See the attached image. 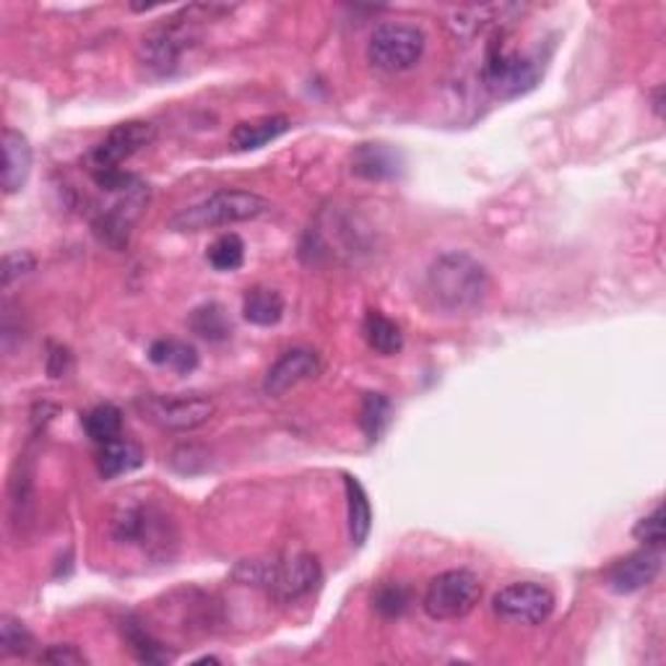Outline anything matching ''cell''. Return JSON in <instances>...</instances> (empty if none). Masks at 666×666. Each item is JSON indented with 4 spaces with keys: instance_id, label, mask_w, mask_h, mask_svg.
Returning <instances> with one entry per match:
<instances>
[{
    "instance_id": "obj_1",
    "label": "cell",
    "mask_w": 666,
    "mask_h": 666,
    "mask_svg": "<svg viewBox=\"0 0 666 666\" xmlns=\"http://www.w3.org/2000/svg\"><path fill=\"white\" fill-rule=\"evenodd\" d=\"M424 290L437 311L469 315L484 305L490 294V273L469 253L451 250L432 260Z\"/></svg>"
},
{
    "instance_id": "obj_2",
    "label": "cell",
    "mask_w": 666,
    "mask_h": 666,
    "mask_svg": "<svg viewBox=\"0 0 666 666\" xmlns=\"http://www.w3.org/2000/svg\"><path fill=\"white\" fill-rule=\"evenodd\" d=\"M232 575L245 586H260L281 601H292L318 586L320 562L307 552L284 560H243Z\"/></svg>"
},
{
    "instance_id": "obj_3",
    "label": "cell",
    "mask_w": 666,
    "mask_h": 666,
    "mask_svg": "<svg viewBox=\"0 0 666 666\" xmlns=\"http://www.w3.org/2000/svg\"><path fill=\"white\" fill-rule=\"evenodd\" d=\"M269 211L271 203L264 196L250 194V190L224 188L206 196L203 201L185 206L175 217H170L167 226L175 232H203L214 230V226L253 222V219L266 217Z\"/></svg>"
},
{
    "instance_id": "obj_4",
    "label": "cell",
    "mask_w": 666,
    "mask_h": 666,
    "mask_svg": "<svg viewBox=\"0 0 666 666\" xmlns=\"http://www.w3.org/2000/svg\"><path fill=\"white\" fill-rule=\"evenodd\" d=\"M482 81L487 92L498 100H516L521 94L531 92L539 81V68L531 58L511 50L505 45V34L500 30L492 32V43L487 45Z\"/></svg>"
},
{
    "instance_id": "obj_5",
    "label": "cell",
    "mask_w": 666,
    "mask_h": 666,
    "mask_svg": "<svg viewBox=\"0 0 666 666\" xmlns=\"http://www.w3.org/2000/svg\"><path fill=\"white\" fill-rule=\"evenodd\" d=\"M196 11L198 5L183 9L175 19L167 24L151 30L139 45L141 63L156 75H170L180 68L183 55L194 50L198 45V30H196Z\"/></svg>"
},
{
    "instance_id": "obj_6",
    "label": "cell",
    "mask_w": 666,
    "mask_h": 666,
    "mask_svg": "<svg viewBox=\"0 0 666 666\" xmlns=\"http://www.w3.org/2000/svg\"><path fill=\"white\" fill-rule=\"evenodd\" d=\"M143 420L167 432L203 428L217 414L214 398L206 394H147L136 401Z\"/></svg>"
},
{
    "instance_id": "obj_7",
    "label": "cell",
    "mask_w": 666,
    "mask_h": 666,
    "mask_svg": "<svg viewBox=\"0 0 666 666\" xmlns=\"http://www.w3.org/2000/svg\"><path fill=\"white\" fill-rule=\"evenodd\" d=\"M424 47H428V37L420 26L386 22L370 37L367 60L383 73H404L420 63Z\"/></svg>"
},
{
    "instance_id": "obj_8",
    "label": "cell",
    "mask_w": 666,
    "mask_h": 666,
    "mask_svg": "<svg viewBox=\"0 0 666 666\" xmlns=\"http://www.w3.org/2000/svg\"><path fill=\"white\" fill-rule=\"evenodd\" d=\"M482 599V581L471 570H445L430 581L422 607L430 620H461Z\"/></svg>"
},
{
    "instance_id": "obj_9",
    "label": "cell",
    "mask_w": 666,
    "mask_h": 666,
    "mask_svg": "<svg viewBox=\"0 0 666 666\" xmlns=\"http://www.w3.org/2000/svg\"><path fill=\"white\" fill-rule=\"evenodd\" d=\"M492 609L503 622L534 628L552 615L554 594L537 581H516L494 594Z\"/></svg>"
},
{
    "instance_id": "obj_10",
    "label": "cell",
    "mask_w": 666,
    "mask_h": 666,
    "mask_svg": "<svg viewBox=\"0 0 666 666\" xmlns=\"http://www.w3.org/2000/svg\"><path fill=\"white\" fill-rule=\"evenodd\" d=\"M156 130L147 120H128L115 126L92 151L94 170H115L122 162L139 154L143 147L154 141Z\"/></svg>"
},
{
    "instance_id": "obj_11",
    "label": "cell",
    "mask_w": 666,
    "mask_h": 666,
    "mask_svg": "<svg viewBox=\"0 0 666 666\" xmlns=\"http://www.w3.org/2000/svg\"><path fill=\"white\" fill-rule=\"evenodd\" d=\"M664 565L662 547H643L628 558L617 560L607 570V586L615 594H635L658 579Z\"/></svg>"
},
{
    "instance_id": "obj_12",
    "label": "cell",
    "mask_w": 666,
    "mask_h": 666,
    "mask_svg": "<svg viewBox=\"0 0 666 666\" xmlns=\"http://www.w3.org/2000/svg\"><path fill=\"white\" fill-rule=\"evenodd\" d=\"M320 375V360L313 349L294 347L287 349L264 377V390L269 396H284L287 390L297 388L300 383L313 381Z\"/></svg>"
},
{
    "instance_id": "obj_13",
    "label": "cell",
    "mask_w": 666,
    "mask_h": 666,
    "mask_svg": "<svg viewBox=\"0 0 666 666\" xmlns=\"http://www.w3.org/2000/svg\"><path fill=\"white\" fill-rule=\"evenodd\" d=\"M164 531V516L160 511L149 505H128L120 507L118 516L113 518V537L122 541V545H162Z\"/></svg>"
},
{
    "instance_id": "obj_14",
    "label": "cell",
    "mask_w": 666,
    "mask_h": 666,
    "mask_svg": "<svg viewBox=\"0 0 666 666\" xmlns=\"http://www.w3.org/2000/svg\"><path fill=\"white\" fill-rule=\"evenodd\" d=\"M32 143L22 130L5 128L3 130V173H0V183L9 196L19 194L32 175Z\"/></svg>"
},
{
    "instance_id": "obj_15",
    "label": "cell",
    "mask_w": 666,
    "mask_h": 666,
    "mask_svg": "<svg viewBox=\"0 0 666 666\" xmlns=\"http://www.w3.org/2000/svg\"><path fill=\"white\" fill-rule=\"evenodd\" d=\"M352 173L362 180H390L401 173V154L386 143H362L352 154Z\"/></svg>"
},
{
    "instance_id": "obj_16",
    "label": "cell",
    "mask_w": 666,
    "mask_h": 666,
    "mask_svg": "<svg viewBox=\"0 0 666 666\" xmlns=\"http://www.w3.org/2000/svg\"><path fill=\"white\" fill-rule=\"evenodd\" d=\"M290 128L292 122L290 118H284V115H264V118L237 122V126L232 128L230 141L237 151H256L266 147V143L281 139Z\"/></svg>"
},
{
    "instance_id": "obj_17",
    "label": "cell",
    "mask_w": 666,
    "mask_h": 666,
    "mask_svg": "<svg viewBox=\"0 0 666 666\" xmlns=\"http://www.w3.org/2000/svg\"><path fill=\"white\" fill-rule=\"evenodd\" d=\"M143 448L139 443L128 441V437H118V441H109L105 445H100L97 453V466L100 474L105 479L122 477V474H130L143 466Z\"/></svg>"
},
{
    "instance_id": "obj_18",
    "label": "cell",
    "mask_w": 666,
    "mask_h": 666,
    "mask_svg": "<svg viewBox=\"0 0 666 666\" xmlns=\"http://www.w3.org/2000/svg\"><path fill=\"white\" fill-rule=\"evenodd\" d=\"M243 318L253 326H277L284 318V297L271 287H253L243 300Z\"/></svg>"
},
{
    "instance_id": "obj_19",
    "label": "cell",
    "mask_w": 666,
    "mask_h": 666,
    "mask_svg": "<svg viewBox=\"0 0 666 666\" xmlns=\"http://www.w3.org/2000/svg\"><path fill=\"white\" fill-rule=\"evenodd\" d=\"M344 487L349 505V537H352L354 547H362L370 537V528H373V507H370V498L360 479L347 474Z\"/></svg>"
},
{
    "instance_id": "obj_20",
    "label": "cell",
    "mask_w": 666,
    "mask_h": 666,
    "mask_svg": "<svg viewBox=\"0 0 666 666\" xmlns=\"http://www.w3.org/2000/svg\"><path fill=\"white\" fill-rule=\"evenodd\" d=\"M362 334H365L367 347L381 357H394L404 349V334L396 320L381 311H370L362 323Z\"/></svg>"
},
{
    "instance_id": "obj_21",
    "label": "cell",
    "mask_w": 666,
    "mask_h": 666,
    "mask_svg": "<svg viewBox=\"0 0 666 666\" xmlns=\"http://www.w3.org/2000/svg\"><path fill=\"white\" fill-rule=\"evenodd\" d=\"M149 360L160 367L175 370L177 375H190L198 367L196 347L180 339H156L149 347Z\"/></svg>"
},
{
    "instance_id": "obj_22",
    "label": "cell",
    "mask_w": 666,
    "mask_h": 666,
    "mask_svg": "<svg viewBox=\"0 0 666 666\" xmlns=\"http://www.w3.org/2000/svg\"><path fill=\"white\" fill-rule=\"evenodd\" d=\"M120 630H122V638H126L130 654L139 658L141 664H167V662H173V654L167 651V645H164L162 641H156V638L151 635L141 622H136L133 617H128V620L122 622Z\"/></svg>"
},
{
    "instance_id": "obj_23",
    "label": "cell",
    "mask_w": 666,
    "mask_h": 666,
    "mask_svg": "<svg viewBox=\"0 0 666 666\" xmlns=\"http://www.w3.org/2000/svg\"><path fill=\"white\" fill-rule=\"evenodd\" d=\"M81 422H84L89 441L97 445L118 441L122 435V411L113 404H100V407L89 409Z\"/></svg>"
},
{
    "instance_id": "obj_24",
    "label": "cell",
    "mask_w": 666,
    "mask_h": 666,
    "mask_svg": "<svg viewBox=\"0 0 666 666\" xmlns=\"http://www.w3.org/2000/svg\"><path fill=\"white\" fill-rule=\"evenodd\" d=\"M188 326L190 331L198 334L206 341H224L230 339L232 334V323L226 318L224 307L219 305V302H206V305L196 307V311L190 313Z\"/></svg>"
},
{
    "instance_id": "obj_25",
    "label": "cell",
    "mask_w": 666,
    "mask_h": 666,
    "mask_svg": "<svg viewBox=\"0 0 666 666\" xmlns=\"http://www.w3.org/2000/svg\"><path fill=\"white\" fill-rule=\"evenodd\" d=\"M206 260L214 266L217 271H237L239 266L245 264V243L243 237L235 235V232H226V235H219L214 243L209 245L206 250Z\"/></svg>"
},
{
    "instance_id": "obj_26",
    "label": "cell",
    "mask_w": 666,
    "mask_h": 666,
    "mask_svg": "<svg viewBox=\"0 0 666 666\" xmlns=\"http://www.w3.org/2000/svg\"><path fill=\"white\" fill-rule=\"evenodd\" d=\"M390 422V401L383 394H367L362 398V411H360V424L365 430L367 441L375 443L381 441V435L386 432Z\"/></svg>"
},
{
    "instance_id": "obj_27",
    "label": "cell",
    "mask_w": 666,
    "mask_h": 666,
    "mask_svg": "<svg viewBox=\"0 0 666 666\" xmlns=\"http://www.w3.org/2000/svg\"><path fill=\"white\" fill-rule=\"evenodd\" d=\"M411 604V592L404 583L396 581H386L381 583V586L375 588L373 594V607L377 615L388 617V620H394V617H401L409 609Z\"/></svg>"
},
{
    "instance_id": "obj_28",
    "label": "cell",
    "mask_w": 666,
    "mask_h": 666,
    "mask_svg": "<svg viewBox=\"0 0 666 666\" xmlns=\"http://www.w3.org/2000/svg\"><path fill=\"white\" fill-rule=\"evenodd\" d=\"M34 638L26 624L16 617H0V654L3 656H26L32 651Z\"/></svg>"
},
{
    "instance_id": "obj_29",
    "label": "cell",
    "mask_w": 666,
    "mask_h": 666,
    "mask_svg": "<svg viewBox=\"0 0 666 666\" xmlns=\"http://www.w3.org/2000/svg\"><path fill=\"white\" fill-rule=\"evenodd\" d=\"M633 537L645 547H664V505H656L654 513L638 521Z\"/></svg>"
},
{
    "instance_id": "obj_30",
    "label": "cell",
    "mask_w": 666,
    "mask_h": 666,
    "mask_svg": "<svg viewBox=\"0 0 666 666\" xmlns=\"http://www.w3.org/2000/svg\"><path fill=\"white\" fill-rule=\"evenodd\" d=\"M34 264H37V260H34L32 253H26V250L5 253V258H3V287L5 290H9L13 281L24 279L26 273L34 271Z\"/></svg>"
},
{
    "instance_id": "obj_31",
    "label": "cell",
    "mask_w": 666,
    "mask_h": 666,
    "mask_svg": "<svg viewBox=\"0 0 666 666\" xmlns=\"http://www.w3.org/2000/svg\"><path fill=\"white\" fill-rule=\"evenodd\" d=\"M39 662L55 664V666H75V664H86V656L71 643H58V645H50V649L39 656Z\"/></svg>"
},
{
    "instance_id": "obj_32",
    "label": "cell",
    "mask_w": 666,
    "mask_h": 666,
    "mask_svg": "<svg viewBox=\"0 0 666 666\" xmlns=\"http://www.w3.org/2000/svg\"><path fill=\"white\" fill-rule=\"evenodd\" d=\"M71 365L73 357L66 347H50V354H47V373H50V377H66Z\"/></svg>"
},
{
    "instance_id": "obj_33",
    "label": "cell",
    "mask_w": 666,
    "mask_h": 666,
    "mask_svg": "<svg viewBox=\"0 0 666 666\" xmlns=\"http://www.w3.org/2000/svg\"><path fill=\"white\" fill-rule=\"evenodd\" d=\"M654 109H656V115H662V89H656V94H654Z\"/></svg>"
}]
</instances>
